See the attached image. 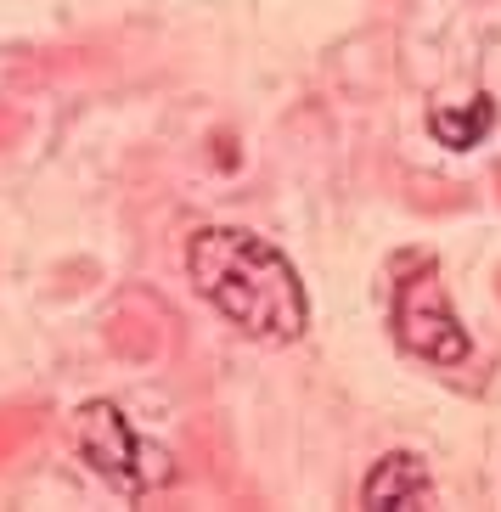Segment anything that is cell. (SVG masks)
<instances>
[{"instance_id":"5b68a950","label":"cell","mask_w":501,"mask_h":512,"mask_svg":"<svg viewBox=\"0 0 501 512\" xmlns=\"http://www.w3.org/2000/svg\"><path fill=\"white\" fill-rule=\"evenodd\" d=\"M496 124V96H473L468 107H434L428 113V136L440 141V147H456V152H468L485 141V130Z\"/></svg>"},{"instance_id":"6da1fadb","label":"cell","mask_w":501,"mask_h":512,"mask_svg":"<svg viewBox=\"0 0 501 512\" xmlns=\"http://www.w3.org/2000/svg\"><path fill=\"white\" fill-rule=\"evenodd\" d=\"M186 271L203 299L259 344H293L310 327L299 271L243 226H203L186 242Z\"/></svg>"},{"instance_id":"7a4b0ae2","label":"cell","mask_w":501,"mask_h":512,"mask_svg":"<svg viewBox=\"0 0 501 512\" xmlns=\"http://www.w3.org/2000/svg\"><path fill=\"white\" fill-rule=\"evenodd\" d=\"M74 439H79V456H85L107 484H119L124 496H141V490L169 479V456L152 451L147 439L130 428V417H124L119 406H107V400L79 406Z\"/></svg>"},{"instance_id":"277c9868","label":"cell","mask_w":501,"mask_h":512,"mask_svg":"<svg viewBox=\"0 0 501 512\" xmlns=\"http://www.w3.org/2000/svg\"><path fill=\"white\" fill-rule=\"evenodd\" d=\"M361 501L378 512H400V507H434V479H428V467L417 462L411 451H395L383 456L361 484Z\"/></svg>"},{"instance_id":"3957f363","label":"cell","mask_w":501,"mask_h":512,"mask_svg":"<svg viewBox=\"0 0 501 512\" xmlns=\"http://www.w3.org/2000/svg\"><path fill=\"white\" fill-rule=\"evenodd\" d=\"M395 338L417 361H434V366L468 361V332H462L451 299H445L434 259H411V276L395 293Z\"/></svg>"}]
</instances>
